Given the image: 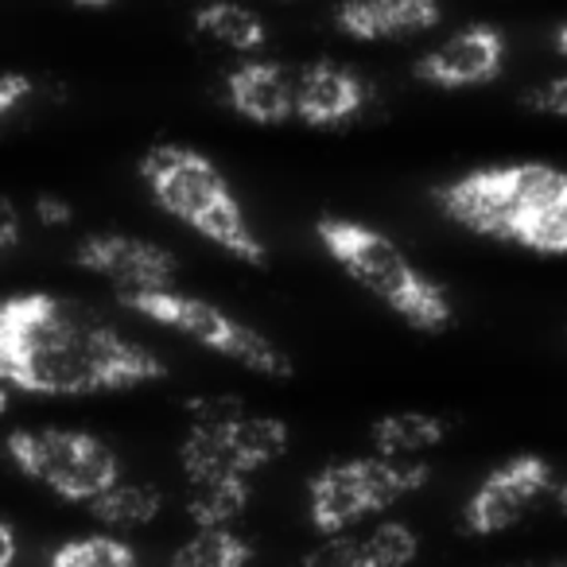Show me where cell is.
<instances>
[{"instance_id":"6da1fadb","label":"cell","mask_w":567,"mask_h":567,"mask_svg":"<svg viewBox=\"0 0 567 567\" xmlns=\"http://www.w3.org/2000/svg\"><path fill=\"white\" fill-rule=\"evenodd\" d=\"M0 373L24 393L86 396L148 385L167 370L152 350L128 342L94 311L28 292L0 308Z\"/></svg>"},{"instance_id":"e0dca14e","label":"cell","mask_w":567,"mask_h":567,"mask_svg":"<svg viewBox=\"0 0 567 567\" xmlns=\"http://www.w3.org/2000/svg\"><path fill=\"white\" fill-rule=\"evenodd\" d=\"M252 497L249 478H218L203 482V486H190L187 513L198 528H229L245 513Z\"/></svg>"},{"instance_id":"8fae6325","label":"cell","mask_w":567,"mask_h":567,"mask_svg":"<svg viewBox=\"0 0 567 567\" xmlns=\"http://www.w3.org/2000/svg\"><path fill=\"white\" fill-rule=\"evenodd\" d=\"M370 105V86L339 63H311L296 82V117L311 128H339Z\"/></svg>"},{"instance_id":"4dcf8cb0","label":"cell","mask_w":567,"mask_h":567,"mask_svg":"<svg viewBox=\"0 0 567 567\" xmlns=\"http://www.w3.org/2000/svg\"><path fill=\"white\" fill-rule=\"evenodd\" d=\"M556 51H559V55L567 59V24H564V28H559V32H556Z\"/></svg>"},{"instance_id":"cb8c5ba5","label":"cell","mask_w":567,"mask_h":567,"mask_svg":"<svg viewBox=\"0 0 567 567\" xmlns=\"http://www.w3.org/2000/svg\"><path fill=\"white\" fill-rule=\"evenodd\" d=\"M300 567H362V540L358 536H327L319 548L303 556Z\"/></svg>"},{"instance_id":"d4e9b609","label":"cell","mask_w":567,"mask_h":567,"mask_svg":"<svg viewBox=\"0 0 567 567\" xmlns=\"http://www.w3.org/2000/svg\"><path fill=\"white\" fill-rule=\"evenodd\" d=\"M525 105L536 113H548V117H567V74H559V79H548L536 90H528Z\"/></svg>"},{"instance_id":"83f0119b","label":"cell","mask_w":567,"mask_h":567,"mask_svg":"<svg viewBox=\"0 0 567 567\" xmlns=\"http://www.w3.org/2000/svg\"><path fill=\"white\" fill-rule=\"evenodd\" d=\"M0 245H4V249H17L20 245V214L12 198L0 203Z\"/></svg>"},{"instance_id":"1f68e13d","label":"cell","mask_w":567,"mask_h":567,"mask_svg":"<svg viewBox=\"0 0 567 567\" xmlns=\"http://www.w3.org/2000/svg\"><path fill=\"white\" fill-rule=\"evenodd\" d=\"M564 567H567V564H564Z\"/></svg>"},{"instance_id":"5b68a950","label":"cell","mask_w":567,"mask_h":567,"mask_svg":"<svg viewBox=\"0 0 567 567\" xmlns=\"http://www.w3.org/2000/svg\"><path fill=\"white\" fill-rule=\"evenodd\" d=\"M121 303L128 311H141L144 319H156V323L172 327V331L190 334L195 342H203L206 350L229 358V362L249 365L252 373H265V378H292L296 373L292 358L284 354L268 334L226 316L210 300L183 296L172 288V292H121Z\"/></svg>"},{"instance_id":"f546056e","label":"cell","mask_w":567,"mask_h":567,"mask_svg":"<svg viewBox=\"0 0 567 567\" xmlns=\"http://www.w3.org/2000/svg\"><path fill=\"white\" fill-rule=\"evenodd\" d=\"M556 505H559V513L567 517V482H559V489H556Z\"/></svg>"},{"instance_id":"7c38bea8","label":"cell","mask_w":567,"mask_h":567,"mask_svg":"<svg viewBox=\"0 0 567 567\" xmlns=\"http://www.w3.org/2000/svg\"><path fill=\"white\" fill-rule=\"evenodd\" d=\"M296 82L300 74L280 63H241L226 79V102L241 117L276 125V121L296 117Z\"/></svg>"},{"instance_id":"ac0fdd59","label":"cell","mask_w":567,"mask_h":567,"mask_svg":"<svg viewBox=\"0 0 567 567\" xmlns=\"http://www.w3.org/2000/svg\"><path fill=\"white\" fill-rule=\"evenodd\" d=\"M159 509H164V497L156 486H144V482H117L110 494L90 502V513L113 528H141L156 520Z\"/></svg>"},{"instance_id":"9c48e42d","label":"cell","mask_w":567,"mask_h":567,"mask_svg":"<svg viewBox=\"0 0 567 567\" xmlns=\"http://www.w3.org/2000/svg\"><path fill=\"white\" fill-rule=\"evenodd\" d=\"M74 260L105 276L121 292H172L179 260L164 245L125 234H94L74 249Z\"/></svg>"},{"instance_id":"4fadbf2b","label":"cell","mask_w":567,"mask_h":567,"mask_svg":"<svg viewBox=\"0 0 567 567\" xmlns=\"http://www.w3.org/2000/svg\"><path fill=\"white\" fill-rule=\"evenodd\" d=\"M440 17L427 0H354L339 9V28L354 40H401L435 28Z\"/></svg>"},{"instance_id":"4316f807","label":"cell","mask_w":567,"mask_h":567,"mask_svg":"<svg viewBox=\"0 0 567 567\" xmlns=\"http://www.w3.org/2000/svg\"><path fill=\"white\" fill-rule=\"evenodd\" d=\"M35 218L43 226H66L71 221V203H63L59 195H40L35 198Z\"/></svg>"},{"instance_id":"603a6c76","label":"cell","mask_w":567,"mask_h":567,"mask_svg":"<svg viewBox=\"0 0 567 567\" xmlns=\"http://www.w3.org/2000/svg\"><path fill=\"white\" fill-rule=\"evenodd\" d=\"M187 416H190V427H226V424H237L245 420V401L234 393H210V396H190L187 404Z\"/></svg>"},{"instance_id":"3957f363","label":"cell","mask_w":567,"mask_h":567,"mask_svg":"<svg viewBox=\"0 0 567 567\" xmlns=\"http://www.w3.org/2000/svg\"><path fill=\"white\" fill-rule=\"evenodd\" d=\"M316 234H319V241H323V249L362 284L365 292L385 300L409 327L427 331V334H440L451 327L455 311H451L447 288L427 280V276L404 257V249L393 237L365 226V221L334 218V214L319 218Z\"/></svg>"},{"instance_id":"2e32d148","label":"cell","mask_w":567,"mask_h":567,"mask_svg":"<svg viewBox=\"0 0 567 567\" xmlns=\"http://www.w3.org/2000/svg\"><path fill=\"white\" fill-rule=\"evenodd\" d=\"M252 544L234 528H198L172 551L167 567H249Z\"/></svg>"},{"instance_id":"ffe728a7","label":"cell","mask_w":567,"mask_h":567,"mask_svg":"<svg viewBox=\"0 0 567 567\" xmlns=\"http://www.w3.org/2000/svg\"><path fill=\"white\" fill-rule=\"evenodd\" d=\"M48 567H136V551L117 536H79L55 548Z\"/></svg>"},{"instance_id":"f1b7e54d","label":"cell","mask_w":567,"mask_h":567,"mask_svg":"<svg viewBox=\"0 0 567 567\" xmlns=\"http://www.w3.org/2000/svg\"><path fill=\"white\" fill-rule=\"evenodd\" d=\"M12 564H17V528L0 525V567H12Z\"/></svg>"},{"instance_id":"8992f818","label":"cell","mask_w":567,"mask_h":567,"mask_svg":"<svg viewBox=\"0 0 567 567\" xmlns=\"http://www.w3.org/2000/svg\"><path fill=\"white\" fill-rule=\"evenodd\" d=\"M427 463H401V458H347L327 463L311 478V525L323 536H342L354 520L396 505L404 494L427 486Z\"/></svg>"},{"instance_id":"277c9868","label":"cell","mask_w":567,"mask_h":567,"mask_svg":"<svg viewBox=\"0 0 567 567\" xmlns=\"http://www.w3.org/2000/svg\"><path fill=\"white\" fill-rule=\"evenodd\" d=\"M567 190V172L548 164H509V167H482L455 183L435 187V203L443 206L451 221L474 229L482 237L513 241L520 221L548 206Z\"/></svg>"},{"instance_id":"44dd1931","label":"cell","mask_w":567,"mask_h":567,"mask_svg":"<svg viewBox=\"0 0 567 567\" xmlns=\"http://www.w3.org/2000/svg\"><path fill=\"white\" fill-rule=\"evenodd\" d=\"M513 241L533 252H567V190L536 214H528Z\"/></svg>"},{"instance_id":"7a4b0ae2","label":"cell","mask_w":567,"mask_h":567,"mask_svg":"<svg viewBox=\"0 0 567 567\" xmlns=\"http://www.w3.org/2000/svg\"><path fill=\"white\" fill-rule=\"evenodd\" d=\"M141 175L148 183L152 198L183 226L210 237L214 245L234 252L245 265H265L268 260L265 241L252 234L226 175L203 152L183 148V144H156V148L144 152Z\"/></svg>"},{"instance_id":"7402d4cb","label":"cell","mask_w":567,"mask_h":567,"mask_svg":"<svg viewBox=\"0 0 567 567\" xmlns=\"http://www.w3.org/2000/svg\"><path fill=\"white\" fill-rule=\"evenodd\" d=\"M416 551L420 536L401 520H389L362 540V567H409Z\"/></svg>"},{"instance_id":"ba28073f","label":"cell","mask_w":567,"mask_h":567,"mask_svg":"<svg viewBox=\"0 0 567 567\" xmlns=\"http://www.w3.org/2000/svg\"><path fill=\"white\" fill-rule=\"evenodd\" d=\"M556 486L551 478L548 458L540 455H517L509 463H502L497 471H489L482 478V486L474 489V497L466 502V533L474 536H494L517 525L525 513H533L540 505V497Z\"/></svg>"},{"instance_id":"5bb4252c","label":"cell","mask_w":567,"mask_h":567,"mask_svg":"<svg viewBox=\"0 0 567 567\" xmlns=\"http://www.w3.org/2000/svg\"><path fill=\"white\" fill-rule=\"evenodd\" d=\"M443 435H447V424L440 416H427V412H393V416H381L370 427L378 455L401 458V463H409V455H416V451L443 443Z\"/></svg>"},{"instance_id":"30bf717a","label":"cell","mask_w":567,"mask_h":567,"mask_svg":"<svg viewBox=\"0 0 567 567\" xmlns=\"http://www.w3.org/2000/svg\"><path fill=\"white\" fill-rule=\"evenodd\" d=\"M505 63V35L489 24H471L443 40L435 51H427L416 63V79L427 86L458 90V86H482L502 74Z\"/></svg>"},{"instance_id":"52a82bcc","label":"cell","mask_w":567,"mask_h":567,"mask_svg":"<svg viewBox=\"0 0 567 567\" xmlns=\"http://www.w3.org/2000/svg\"><path fill=\"white\" fill-rule=\"evenodd\" d=\"M9 455L28 478L55 489L63 502H97L121 482L117 455L90 432H12Z\"/></svg>"},{"instance_id":"9a60e30c","label":"cell","mask_w":567,"mask_h":567,"mask_svg":"<svg viewBox=\"0 0 567 567\" xmlns=\"http://www.w3.org/2000/svg\"><path fill=\"white\" fill-rule=\"evenodd\" d=\"M195 28L206 40L221 43L229 51H257L265 48L268 28L257 12L241 9V4H206L195 12Z\"/></svg>"},{"instance_id":"d6986e66","label":"cell","mask_w":567,"mask_h":567,"mask_svg":"<svg viewBox=\"0 0 567 567\" xmlns=\"http://www.w3.org/2000/svg\"><path fill=\"white\" fill-rule=\"evenodd\" d=\"M229 440H234L237 455H241L245 471H260V466H268L272 458H280L284 451H288V443H292V435H288V424L276 416H245L237 420V424H229Z\"/></svg>"},{"instance_id":"484cf974","label":"cell","mask_w":567,"mask_h":567,"mask_svg":"<svg viewBox=\"0 0 567 567\" xmlns=\"http://www.w3.org/2000/svg\"><path fill=\"white\" fill-rule=\"evenodd\" d=\"M28 94H32V79H28V74H20V71H9L4 79H0V113L9 117V113L17 110Z\"/></svg>"}]
</instances>
